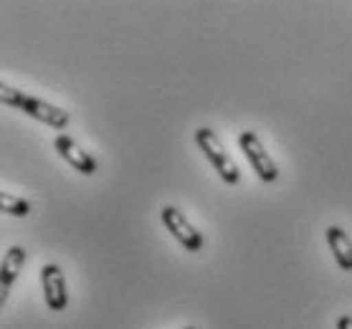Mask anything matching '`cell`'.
<instances>
[{"mask_svg":"<svg viewBox=\"0 0 352 329\" xmlns=\"http://www.w3.org/2000/svg\"><path fill=\"white\" fill-rule=\"evenodd\" d=\"M54 147H56V152L61 155V160L69 162L76 172H81V175H94L96 172V160L84 150V147L76 145V139H72L69 135H58L56 139H54Z\"/></svg>","mask_w":352,"mask_h":329,"instance_id":"obj_6","label":"cell"},{"mask_svg":"<svg viewBox=\"0 0 352 329\" xmlns=\"http://www.w3.org/2000/svg\"><path fill=\"white\" fill-rule=\"evenodd\" d=\"M183 329H195V327H183Z\"/></svg>","mask_w":352,"mask_h":329,"instance_id":"obj_11","label":"cell"},{"mask_svg":"<svg viewBox=\"0 0 352 329\" xmlns=\"http://www.w3.org/2000/svg\"><path fill=\"white\" fill-rule=\"evenodd\" d=\"M160 216H162L165 228L173 233V238H175L185 251L198 253V251L203 249V236H200L198 228H195V225H192L175 205H165V208L160 210Z\"/></svg>","mask_w":352,"mask_h":329,"instance_id":"obj_4","label":"cell"},{"mask_svg":"<svg viewBox=\"0 0 352 329\" xmlns=\"http://www.w3.org/2000/svg\"><path fill=\"white\" fill-rule=\"evenodd\" d=\"M41 289H43V299H46V306L51 312H64L66 302H69V291H66V279L61 266H41Z\"/></svg>","mask_w":352,"mask_h":329,"instance_id":"obj_5","label":"cell"},{"mask_svg":"<svg viewBox=\"0 0 352 329\" xmlns=\"http://www.w3.org/2000/svg\"><path fill=\"white\" fill-rule=\"evenodd\" d=\"M0 102L6 106L21 109V112L28 114L31 120L43 122V124H48L51 129H66L69 122H72V117H69L66 109L51 104L46 99L31 97V94H25V91H21V89H16V87H8V84H0Z\"/></svg>","mask_w":352,"mask_h":329,"instance_id":"obj_1","label":"cell"},{"mask_svg":"<svg viewBox=\"0 0 352 329\" xmlns=\"http://www.w3.org/2000/svg\"><path fill=\"white\" fill-rule=\"evenodd\" d=\"M0 213H6V216H13V218H25L31 213V203L21 198V195H13L8 190H3L0 193Z\"/></svg>","mask_w":352,"mask_h":329,"instance_id":"obj_9","label":"cell"},{"mask_svg":"<svg viewBox=\"0 0 352 329\" xmlns=\"http://www.w3.org/2000/svg\"><path fill=\"white\" fill-rule=\"evenodd\" d=\"M195 145L200 147V152L206 155V160L216 168V172L221 175L226 185H236L241 180V170L239 165L233 162V157L226 150L223 139L213 132L210 127H200L195 129Z\"/></svg>","mask_w":352,"mask_h":329,"instance_id":"obj_2","label":"cell"},{"mask_svg":"<svg viewBox=\"0 0 352 329\" xmlns=\"http://www.w3.org/2000/svg\"><path fill=\"white\" fill-rule=\"evenodd\" d=\"M25 264V251L21 246H10L3 256V266H0V302H6L16 284L18 273Z\"/></svg>","mask_w":352,"mask_h":329,"instance_id":"obj_7","label":"cell"},{"mask_svg":"<svg viewBox=\"0 0 352 329\" xmlns=\"http://www.w3.org/2000/svg\"><path fill=\"white\" fill-rule=\"evenodd\" d=\"M239 147L241 152L246 155L248 165L254 168V172L258 175V180H264V183H274L276 177H279V168H276V162L272 160V155L266 152L264 142H261V137L256 132H251V129H243L239 135Z\"/></svg>","mask_w":352,"mask_h":329,"instance_id":"obj_3","label":"cell"},{"mask_svg":"<svg viewBox=\"0 0 352 329\" xmlns=\"http://www.w3.org/2000/svg\"><path fill=\"white\" fill-rule=\"evenodd\" d=\"M337 329H352V314H342L337 319Z\"/></svg>","mask_w":352,"mask_h":329,"instance_id":"obj_10","label":"cell"},{"mask_svg":"<svg viewBox=\"0 0 352 329\" xmlns=\"http://www.w3.org/2000/svg\"><path fill=\"white\" fill-rule=\"evenodd\" d=\"M324 238H327V246L332 251V256H335L337 266L342 269V271H352V241L350 236L340 228V225H329L327 231H324Z\"/></svg>","mask_w":352,"mask_h":329,"instance_id":"obj_8","label":"cell"}]
</instances>
